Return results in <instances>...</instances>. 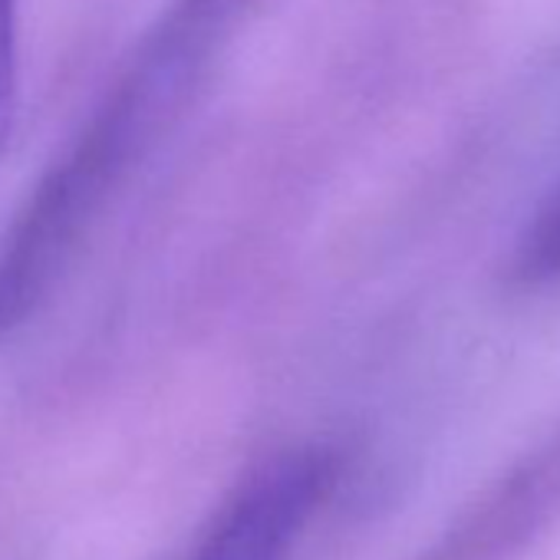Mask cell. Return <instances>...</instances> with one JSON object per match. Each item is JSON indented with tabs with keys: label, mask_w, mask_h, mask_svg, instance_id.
<instances>
[{
	"label": "cell",
	"mask_w": 560,
	"mask_h": 560,
	"mask_svg": "<svg viewBox=\"0 0 560 560\" xmlns=\"http://www.w3.org/2000/svg\"><path fill=\"white\" fill-rule=\"evenodd\" d=\"M343 455L314 442L247 471L182 560H291L340 488Z\"/></svg>",
	"instance_id": "cell-1"
},
{
	"label": "cell",
	"mask_w": 560,
	"mask_h": 560,
	"mask_svg": "<svg viewBox=\"0 0 560 560\" xmlns=\"http://www.w3.org/2000/svg\"><path fill=\"white\" fill-rule=\"evenodd\" d=\"M511 270L524 288H544L560 280V188L540 205V211L521 234Z\"/></svg>",
	"instance_id": "cell-2"
},
{
	"label": "cell",
	"mask_w": 560,
	"mask_h": 560,
	"mask_svg": "<svg viewBox=\"0 0 560 560\" xmlns=\"http://www.w3.org/2000/svg\"><path fill=\"white\" fill-rule=\"evenodd\" d=\"M18 57V0H0V126L8 116Z\"/></svg>",
	"instance_id": "cell-3"
},
{
	"label": "cell",
	"mask_w": 560,
	"mask_h": 560,
	"mask_svg": "<svg viewBox=\"0 0 560 560\" xmlns=\"http://www.w3.org/2000/svg\"><path fill=\"white\" fill-rule=\"evenodd\" d=\"M0 129H4V126H0Z\"/></svg>",
	"instance_id": "cell-4"
}]
</instances>
